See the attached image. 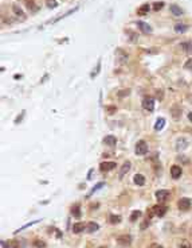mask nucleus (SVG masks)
<instances>
[{"mask_svg": "<svg viewBox=\"0 0 192 248\" xmlns=\"http://www.w3.org/2000/svg\"><path fill=\"white\" fill-rule=\"evenodd\" d=\"M167 206L165 205H155L153 208L150 209V212H148V217H150L152 214L157 216V217H163V216L167 213Z\"/></svg>", "mask_w": 192, "mask_h": 248, "instance_id": "obj_1", "label": "nucleus"}, {"mask_svg": "<svg viewBox=\"0 0 192 248\" xmlns=\"http://www.w3.org/2000/svg\"><path fill=\"white\" fill-rule=\"evenodd\" d=\"M135 152H136L137 155H145L146 152H148V144H146V142H145V140H140V142H137Z\"/></svg>", "mask_w": 192, "mask_h": 248, "instance_id": "obj_2", "label": "nucleus"}, {"mask_svg": "<svg viewBox=\"0 0 192 248\" xmlns=\"http://www.w3.org/2000/svg\"><path fill=\"white\" fill-rule=\"evenodd\" d=\"M191 205H192V202H191L190 198H187V197L179 200V202H177V206H179L180 210H188L191 208Z\"/></svg>", "mask_w": 192, "mask_h": 248, "instance_id": "obj_3", "label": "nucleus"}, {"mask_svg": "<svg viewBox=\"0 0 192 248\" xmlns=\"http://www.w3.org/2000/svg\"><path fill=\"white\" fill-rule=\"evenodd\" d=\"M142 108L146 111H153L155 109V98L152 97H145L144 100H142Z\"/></svg>", "mask_w": 192, "mask_h": 248, "instance_id": "obj_4", "label": "nucleus"}, {"mask_svg": "<svg viewBox=\"0 0 192 248\" xmlns=\"http://www.w3.org/2000/svg\"><path fill=\"white\" fill-rule=\"evenodd\" d=\"M114 167H117V163L116 162H102L100 165V170L102 173H106V171H111Z\"/></svg>", "mask_w": 192, "mask_h": 248, "instance_id": "obj_5", "label": "nucleus"}, {"mask_svg": "<svg viewBox=\"0 0 192 248\" xmlns=\"http://www.w3.org/2000/svg\"><path fill=\"white\" fill-rule=\"evenodd\" d=\"M137 27H138V30L142 31L144 34H150V33H152V27H150L148 23L142 22V20H138V22H137Z\"/></svg>", "mask_w": 192, "mask_h": 248, "instance_id": "obj_6", "label": "nucleus"}, {"mask_svg": "<svg viewBox=\"0 0 192 248\" xmlns=\"http://www.w3.org/2000/svg\"><path fill=\"white\" fill-rule=\"evenodd\" d=\"M104 144L105 146H109V147H114L117 144V138L114 135H106L104 138Z\"/></svg>", "mask_w": 192, "mask_h": 248, "instance_id": "obj_7", "label": "nucleus"}, {"mask_svg": "<svg viewBox=\"0 0 192 248\" xmlns=\"http://www.w3.org/2000/svg\"><path fill=\"white\" fill-rule=\"evenodd\" d=\"M130 167H132V163L129 161H126V162H124V165L121 166V169H120V178H122L125 174H128L129 173V170H130Z\"/></svg>", "mask_w": 192, "mask_h": 248, "instance_id": "obj_8", "label": "nucleus"}, {"mask_svg": "<svg viewBox=\"0 0 192 248\" xmlns=\"http://www.w3.org/2000/svg\"><path fill=\"white\" fill-rule=\"evenodd\" d=\"M180 175H181V167H180V166H177V165H173L171 167V177L173 179H179V178H180Z\"/></svg>", "mask_w": 192, "mask_h": 248, "instance_id": "obj_9", "label": "nucleus"}, {"mask_svg": "<svg viewBox=\"0 0 192 248\" xmlns=\"http://www.w3.org/2000/svg\"><path fill=\"white\" fill-rule=\"evenodd\" d=\"M169 194H171V193H169L168 190H157L156 192V198H157L160 202H163L165 200H168Z\"/></svg>", "mask_w": 192, "mask_h": 248, "instance_id": "obj_10", "label": "nucleus"}, {"mask_svg": "<svg viewBox=\"0 0 192 248\" xmlns=\"http://www.w3.org/2000/svg\"><path fill=\"white\" fill-rule=\"evenodd\" d=\"M132 241V237L129 235H122V236H118L117 237V243L118 244H122V245H129Z\"/></svg>", "mask_w": 192, "mask_h": 248, "instance_id": "obj_11", "label": "nucleus"}, {"mask_svg": "<svg viewBox=\"0 0 192 248\" xmlns=\"http://www.w3.org/2000/svg\"><path fill=\"white\" fill-rule=\"evenodd\" d=\"M85 228H86V225H85V223H75L74 225H73V232L74 233H81V232H83L85 231Z\"/></svg>", "mask_w": 192, "mask_h": 248, "instance_id": "obj_12", "label": "nucleus"}, {"mask_svg": "<svg viewBox=\"0 0 192 248\" xmlns=\"http://www.w3.org/2000/svg\"><path fill=\"white\" fill-rule=\"evenodd\" d=\"M71 214H73L75 219L81 217L82 213H81V206H79V204H75V205L71 206Z\"/></svg>", "mask_w": 192, "mask_h": 248, "instance_id": "obj_13", "label": "nucleus"}, {"mask_svg": "<svg viewBox=\"0 0 192 248\" xmlns=\"http://www.w3.org/2000/svg\"><path fill=\"white\" fill-rule=\"evenodd\" d=\"M12 11H14V12H15V15H16V16H19L22 20H24V19H26L24 12H23V10H22V8H20L19 6H16V4H15V6H12Z\"/></svg>", "mask_w": 192, "mask_h": 248, "instance_id": "obj_14", "label": "nucleus"}, {"mask_svg": "<svg viewBox=\"0 0 192 248\" xmlns=\"http://www.w3.org/2000/svg\"><path fill=\"white\" fill-rule=\"evenodd\" d=\"M133 181H135V183L138 185V186H144L145 185V177L142 174H136L135 178H133Z\"/></svg>", "mask_w": 192, "mask_h": 248, "instance_id": "obj_15", "label": "nucleus"}, {"mask_svg": "<svg viewBox=\"0 0 192 248\" xmlns=\"http://www.w3.org/2000/svg\"><path fill=\"white\" fill-rule=\"evenodd\" d=\"M98 224L97 223H93V221H90V223H87V225H86V232L87 233H94L96 231H98Z\"/></svg>", "mask_w": 192, "mask_h": 248, "instance_id": "obj_16", "label": "nucleus"}, {"mask_svg": "<svg viewBox=\"0 0 192 248\" xmlns=\"http://www.w3.org/2000/svg\"><path fill=\"white\" fill-rule=\"evenodd\" d=\"M171 12L173 13V16H181L183 15V10L176 4H172L171 6Z\"/></svg>", "mask_w": 192, "mask_h": 248, "instance_id": "obj_17", "label": "nucleus"}, {"mask_svg": "<svg viewBox=\"0 0 192 248\" xmlns=\"http://www.w3.org/2000/svg\"><path fill=\"white\" fill-rule=\"evenodd\" d=\"M149 10H150L149 4H142V6L137 10V13H138V15H146V13L149 12Z\"/></svg>", "mask_w": 192, "mask_h": 248, "instance_id": "obj_18", "label": "nucleus"}, {"mask_svg": "<svg viewBox=\"0 0 192 248\" xmlns=\"http://www.w3.org/2000/svg\"><path fill=\"white\" fill-rule=\"evenodd\" d=\"M187 30H188V26H187V24H183V23L175 24V31H176V33H185Z\"/></svg>", "mask_w": 192, "mask_h": 248, "instance_id": "obj_19", "label": "nucleus"}, {"mask_svg": "<svg viewBox=\"0 0 192 248\" xmlns=\"http://www.w3.org/2000/svg\"><path fill=\"white\" fill-rule=\"evenodd\" d=\"M187 144H188V142L185 140V139H179L177 140V146H176V148L179 151L180 150H184V148L187 147Z\"/></svg>", "mask_w": 192, "mask_h": 248, "instance_id": "obj_20", "label": "nucleus"}, {"mask_svg": "<svg viewBox=\"0 0 192 248\" xmlns=\"http://www.w3.org/2000/svg\"><path fill=\"white\" fill-rule=\"evenodd\" d=\"M164 124H165V119H163V118L157 119V121H156V124H155V129H156V131H160V129H163Z\"/></svg>", "mask_w": 192, "mask_h": 248, "instance_id": "obj_21", "label": "nucleus"}, {"mask_svg": "<svg viewBox=\"0 0 192 248\" xmlns=\"http://www.w3.org/2000/svg\"><path fill=\"white\" fill-rule=\"evenodd\" d=\"M109 221H110V224L116 225V224H118L120 221H121V217H120V216H116V214H110L109 216Z\"/></svg>", "mask_w": 192, "mask_h": 248, "instance_id": "obj_22", "label": "nucleus"}, {"mask_svg": "<svg viewBox=\"0 0 192 248\" xmlns=\"http://www.w3.org/2000/svg\"><path fill=\"white\" fill-rule=\"evenodd\" d=\"M180 49H181L183 51L188 53V51H191V50H192V45H191L190 42H184V43H181V45H180Z\"/></svg>", "mask_w": 192, "mask_h": 248, "instance_id": "obj_23", "label": "nucleus"}, {"mask_svg": "<svg viewBox=\"0 0 192 248\" xmlns=\"http://www.w3.org/2000/svg\"><path fill=\"white\" fill-rule=\"evenodd\" d=\"M140 216H141V212H140V210H133V213H132V216H130V221L135 223L136 220L140 217Z\"/></svg>", "mask_w": 192, "mask_h": 248, "instance_id": "obj_24", "label": "nucleus"}, {"mask_svg": "<svg viewBox=\"0 0 192 248\" xmlns=\"http://www.w3.org/2000/svg\"><path fill=\"white\" fill-rule=\"evenodd\" d=\"M38 221H41V220H35V221H31V223H28V224H26V225H23L22 228H19V229H16L15 231V233H19L20 231H23V229H26V228H28V227H31V225H34V224H37Z\"/></svg>", "mask_w": 192, "mask_h": 248, "instance_id": "obj_25", "label": "nucleus"}, {"mask_svg": "<svg viewBox=\"0 0 192 248\" xmlns=\"http://www.w3.org/2000/svg\"><path fill=\"white\" fill-rule=\"evenodd\" d=\"M46 6L48 8H55L58 6V3H57V0H46Z\"/></svg>", "mask_w": 192, "mask_h": 248, "instance_id": "obj_26", "label": "nucleus"}, {"mask_svg": "<svg viewBox=\"0 0 192 248\" xmlns=\"http://www.w3.org/2000/svg\"><path fill=\"white\" fill-rule=\"evenodd\" d=\"M179 248H192V245L187 240H181L179 243Z\"/></svg>", "mask_w": 192, "mask_h": 248, "instance_id": "obj_27", "label": "nucleus"}, {"mask_svg": "<svg viewBox=\"0 0 192 248\" xmlns=\"http://www.w3.org/2000/svg\"><path fill=\"white\" fill-rule=\"evenodd\" d=\"M32 244H34V247H37V248H44V247H46L44 241H42V240H35Z\"/></svg>", "mask_w": 192, "mask_h": 248, "instance_id": "obj_28", "label": "nucleus"}, {"mask_svg": "<svg viewBox=\"0 0 192 248\" xmlns=\"http://www.w3.org/2000/svg\"><path fill=\"white\" fill-rule=\"evenodd\" d=\"M100 69H101V61H98V65H97V69H94V71H93V73H91V76H90V77H91V78H94V77H96V76L98 74V71H100Z\"/></svg>", "mask_w": 192, "mask_h": 248, "instance_id": "obj_29", "label": "nucleus"}, {"mask_svg": "<svg viewBox=\"0 0 192 248\" xmlns=\"http://www.w3.org/2000/svg\"><path fill=\"white\" fill-rule=\"evenodd\" d=\"M104 185H105L104 182H100V183H97V185H96V186H94V187H93V190L90 192V194H93V193H96V192L98 190V189H100V187H102V186H104Z\"/></svg>", "mask_w": 192, "mask_h": 248, "instance_id": "obj_30", "label": "nucleus"}, {"mask_svg": "<svg viewBox=\"0 0 192 248\" xmlns=\"http://www.w3.org/2000/svg\"><path fill=\"white\" fill-rule=\"evenodd\" d=\"M184 67H185L187 70H192V58H190V60L185 62V64H184Z\"/></svg>", "mask_w": 192, "mask_h": 248, "instance_id": "obj_31", "label": "nucleus"}, {"mask_svg": "<svg viewBox=\"0 0 192 248\" xmlns=\"http://www.w3.org/2000/svg\"><path fill=\"white\" fill-rule=\"evenodd\" d=\"M24 113H26V112L24 111H22V113L19 115V116H17V118L15 119V124H19V121H22V120H23V118H24Z\"/></svg>", "mask_w": 192, "mask_h": 248, "instance_id": "obj_32", "label": "nucleus"}, {"mask_svg": "<svg viewBox=\"0 0 192 248\" xmlns=\"http://www.w3.org/2000/svg\"><path fill=\"white\" fill-rule=\"evenodd\" d=\"M12 244H14V243H11V241H2L3 248H12Z\"/></svg>", "mask_w": 192, "mask_h": 248, "instance_id": "obj_33", "label": "nucleus"}, {"mask_svg": "<svg viewBox=\"0 0 192 248\" xmlns=\"http://www.w3.org/2000/svg\"><path fill=\"white\" fill-rule=\"evenodd\" d=\"M163 6H164V3L163 2H160V3H155V10L157 11V10H160V8H163Z\"/></svg>", "mask_w": 192, "mask_h": 248, "instance_id": "obj_34", "label": "nucleus"}, {"mask_svg": "<svg viewBox=\"0 0 192 248\" xmlns=\"http://www.w3.org/2000/svg\"><path fill=\"white\" fill-rule=\"evenodd\" d=\"M122 93H118V96L120 97H122V96H125V94H129V89H128V91H126V89H125V91H121Z\"/></svg>", "mask_w": 192, "mask_h": 248, "instance_id": "obj_35", "label": "nucleus"}, {"mask_svg": "<svg viewBox=\"0 0 192 248\" xmlns=\"http://www.w3.org/2000/svg\"><path fill=\"white\" fill-rule=\"evenodd\" d=\"M114 111H116V108H113V107L108 108V112H109V115H113V113H114Z\"/></svg>", "mask_w": 192, "mask_h": 248, "instance_id": "obj_36", "label": "nucleus"}, {"mask_svg": "<svg viewBox=\"0 0 192 248\" xmlns=\"http://www.w3.org/2000/svg\"><path fill=\"white\" fill-rule=\"evenodd\" d=\"M149 248H161V247H159L157 244H152V245H150Z\"/></svg>", "mask_w": 192, "mask_h": 248, "instance_id": "obj_37", "label": "nucleus"}, {"mask_svg": "<svg viewBox=\"0 0 192 248\" xmlns=\"http://www.w3.org/2000/svg\"><path fill=\"white\" fill-rule=\"evenodd\" d=\"M188 119L192 121V112H191V113H188Z\"/></svg>", "mask_w": 192, "mask_h": 248, "instance_id": "obj_38", "label": "nucleus"}, {"mask_svg": "<svg viewBox=\"0 0 192 248\" xmlns=\"http://www.w3.org/2000/svg\"><path fill=\"white\" fill-rule=\"evenodd\" d=\"M100 248H105V247H100Z\"/></svg>", "mask_w": 192, "mask_h": 248, "instance_id": "obj_39", "label": "nucleus"}]
</instances>
